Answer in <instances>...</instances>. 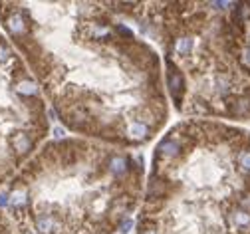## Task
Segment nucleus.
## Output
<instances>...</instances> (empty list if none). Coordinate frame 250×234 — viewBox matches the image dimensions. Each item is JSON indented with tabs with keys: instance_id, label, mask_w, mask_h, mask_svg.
Segmentation results:
<instances>
[{
	"instance_id": "nucleus-12",
	"label": "nucleus",
	"mask_w": 250,
	"mask_h": 234,
	"mask_svg": "<svg viewBox=\"0 0 250 234\" xmlns=\"http://www.w3.org/2000/svg\"><path fill=\"white\" fill-rule=\"evenodd\" d=\"M16 91H18V93H22V95H36V93H38L36 85H34L32 82H28V80L20 82V84H18V87H16Z\"/></svg>"
},
{
	"instance_id": "nucleus-11",
	"label": "nucleus",
	"mask_w": 250,
	"mask_h": 234,
	"mask_svg": "<svg viewBox=\"0 0 250 234\" xmlns=\"http://www.w3.org/2000/svg\"><path fill=\"white\" fill-rule=\"evenodd\" d=\"M236 161H238V167H240L242 171L250 173V149H240Z\"/></svg>"
},
{
	"instance_id": "nucleus-6",
	"label": "nucleus",
	"mask_w": 250,
	"mask_h": 234,
	"mask_svg": "<svg viewBox=\"0 0 250 234\" xmlns=\"http://www.w3.org/2000/svg\"><path fill=\"white\" fill-rule=\"evenodd\" d=\"M12 147L16 153H28L30 147H32V139H30L26 133H18V135L12 137Z\"/></svg>"
},
{
	"instance_id": "nucleus-9",
	"label": "nucleus",
	"mask_w": 250,
	"mask_h": 234,
	"mask_svg": "<svg viewBox=\"0 0 250 234\" xmlns=\"http://www.w3.org/2000/svg\"><path fill=\"white\" fill-rule=\"evenodd\" d=\"M109 171L113 175H123L125 171H127V161H125L123 157H111L109 159Z\"/></svg>"
},
{
	"instance_id": "nucleus-2",
	"label": "nucleus",
	"mask_w": 250,
	"mask_h": 234,
	"mask_svg": "<svg viewBox=\"0 0 250 234\" xmlns=\"http://www.w3.org/2000/svg\"><path fill=\"white\" fill-rule=\"evenodd\" d=\"M230 230H238V232H250V211L244 209H236L229 214L227 218Z\"/></svg>"
},
{
	"instance_id": "nucleus-5",
	"label": "nucleus",
	"mask_w": 250,
	"mask_h": 234,
	"mask_svg": "<svg viewBox=\"0 0 250 234\" xmlns=\"http://www.w3.org/2000/svg\"><path fill=\"white\" fill-rule=\"evenodd\" d=\"M157 155H159V157H167V159L179 157V155H181V143H179L175 137H169V139H165V141L159 145Z\"/></svg>"
},
{
	"instance_id": "nucleus-1",
	"label": "nucleus",
	"mask_w": 250,
	"mask_h": 234,
	"mask_svg": "<svg viewBox=\"0 0 250 234\" xmlns=\"http://www.w3.org/2000/svg\"><path fill=\"white\" fill-rule=\"evenodd\" d=\"M167 64H169V87H171V93L175 97L177 107H181V97L185 93V78H183V74L173 65L171 60H167Z\"/></svg>"
},
{
	"instance_id": "nucleus-10",
	"label": "nucleus",
	"mask_w": 250,
	"mask_h": 234,
	"mask_svg": "<svg viewBox=\"0 0 250 234\" xmlns=\"http://www.w3.org/2000/svg\"><path fill=\"white\" fill-rule=\"evenodd\" d=\"M193 50V40L191 38H179L177 42H175V52L179 54V56H187Z\"/></svg>"
},
{
	"instance_id": "nucleus-14",
	"label": "nucleus",
	"mask_w": 250,
	"mask_h": 234,
	"mask_svg": "<svg viewBox=\"0 0 250 234\" xmlns=\"http://www.w3.org/2000/svg\"><path fill=\"white\" fill-rule=\"evenodd\" d=\"M240 64L244 65V68L250 70V46L242 48V52H240Z\"/></svg>"
},
{
	"instance_id": "nucleus-13",
	"label": "nucleus",
	"mask_w": 250,
	"mask_h": 234,
	"mask_svg": "<svg viewBox=\"0 0 250 234\" xmlns=\"http://www.w3.org/2000/svg\"><path fill=\"white\" fill-rule=\"evenodd\" d=\"M10 205H12V207H16V209L24 207V205H26V194H24V192H20V191H18V192H14V194H12V198H10Z\"/></svg>"
},
{
	"instance_id": "nucleus-8",
	"label": "nucleus",
	"mask_w": 250,
	"mask_h": 234,
	"mask_svg": "<svg viewBox=\"0 0 250 234\" xmlns=\"http://www.w3.org/2000/svg\"><path fill=\"white\" fill-rule=\"evenodd\" d=\"M127 133L133 137V139H147V125L141 123V121H133L127 129Z\"/></svg>"
},
{
	"instance_id": "nucleus-16",
	"label": "nucleus",
	"mask_w": 250,
	"mask_h": 234,
	"mask_svg": "<svg viewBox=\"0 0 250 234\" xmlns=\"http://www.w3.org/2000/svg\"><path fill=\"white\" fill-rule=\"evenodd\" d=\"M8 58H10V50L4 44H0V62H6Z\"/></svg>"
},
{
	"instance_id": "nucleus-15",
	"label": "nucleus",
	"mask_w": 250,
	"mask_h": 234,
	"mask_svg": "<svg viewBox=\"0 0 250 234\" xmlns=\"http://www.w3.org/2000/svg\"><path fill=\"white\" fill-rule=\"evenodd\" d=\"M139 234H157V232H155V224H153L151 220H143Z\"/></svg>"
},
{
	"instance_id": "nucleus-3",
	"label": "nucleus",
	"mask_w": 250,
	"mask_h": 234,
	"mask_svg": "<svg viewBox=\"0 0 250 234\" xmlns=\"http://www.w3.org/2000/svg\"><path fill=\"white\" fill-rule=\"evenodd\" d=\"M229 111L232 115H236V117L250 115V91H246L242 95H236V97H230Z\"/></svg>"
},
{
	"instance_id": "nucleus-17",
	"label": "nucleus",
	"mask_w": 250,
	"mask_h": 234,
	"mask_svg": "<svg viewBox=\"0 0 250 234\" xmlns=\"http://www.w3.org/2000/svg\"><path fill=\"white\" fill-rule=\"evenodd\" d=\"M6 203H8V196L4 192H0V207H4Z\"/></svg>"
},
{
	"instance_id": "nucleus-18",
	"label": "nucleus",
	"mask_w": 250,
	"mask_h": 234,
	"mask_svg": "<svg viewBox=\"0 0 250 234\" xmlns=\"http://www.w3.org/2000/svg\"><path fill=\"white\" fill-rule=\"evenodd\" d=\"M121 228H123V232H125V230H127V228H131V220H127V222H123V224H121Z\"/></svg>"
},
{
	"instance_id": "nucleus-7",
	"label": "nucleus",
	"mask_w": 250,
	"mask_h": 234,
	"mask_svg": "<svg viewBox=\"0 0 250 234\" xmlns=\"http://www.w3.org/2000/svg\"><path fill=\"white\" fill-rule=\"evenodd\" d=\"M36 226L42 234H56L58 232V222L54 220V216H40L36 220Z\"/></svg>"
},
{
	"instance_id": "nucleus-4",
	"label": "nucleus",
	"mask_w": 250,
	"mask_h": 234,
	"mask_svg": "<svg viewBox=\"0 0 250 234\" xmlns=\"http://www.w3.org/2000/svg\"><path fill=\"white\" fill-rule=\"evenodd\" d=\"M6 26H8V30L12 32L14 36H24L28 32V26H26V20H24L22 12H14L12 10L8 14V18H6Z\"/></svg>"
}]
</instances>
